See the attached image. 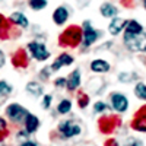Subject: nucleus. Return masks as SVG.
I'll return each instance as SVG.
<instances>
[{
	"label": "nucleus",
	"mask_w": 146,
	"mask_h": 146,
	"mask_svg": "<svg viewBox=\"0 0 146 146\" xmlns=\"http://www.w3.org/2000/svg\"><path fill=\"white\" fill-rule=\"evenodd\" d=\"M80 28H82V42H80L79 50L80 53H86L91 50L92 45H95L98 41L102 40L104 32L98 28H95L91 19H85L82 22Z\"/></svg>",
	"instance_id": "obj_1"
},
{
	"label": "nucleus",
	"mask_w": 146,
	"mask_h": 146,
	"mask_svg": "<svg viewBox=\"0 0 146 146\" xmlns=\"http://www.w3.org/2000/svg\"><path fill=\"white\" fill-rule=\"evenodd\" d=\"M82 42V28L69 25L58 36V45L64 48H79Z\"/></svg>",
	"instance_id": "obj_2"
},
{
	"label": "nucleus",
	"mask_w": 146,
	"mask_h": 146,
	"mask_svg": "<svg viewBox=\"0 0 146 146\" xmlns=\"http://www.w3.org/2000/svg\"><path fill=\"white\" fill-rule=\"evenodd\" d=\"M27 51L29 53V56L35 60V62H38V63H45L51 57V51L48 50L45 41L36 40V38L27 44Z\"/></svg>",
	"instance_id": "obj_3"
},
{
	"label": "nucleus",
	"mask_w": 146,
	"mask_h": 146,
	"mask_svg": "<svg viewBox=\"0 0 146 146\" xmlns=\"http://www.w3.org/2000/svg\"><path fill=\"white\" fill-rule=\"evenodd\" d=\"M123 45L130 53L146 54V31L139 35H130L123 32Z\"/></svg>",
	"instance_id": "obj_4"
},
{
	"label": "nucleus",
	"mask_w": 146,
	"mask_h": 146,
	"mask_svg": "<svg viewBox=\"0 0 146 146\" xmlns=\"http://www.w3.org/2000/svg\"><path fill=\"white\" fill-rule=\"evenodd\" d=\"M108 104L113 111H115L117 114H126L130 107L129 96L124 92H120V91H114L108 95Z\"/></svg>",
	"instance_id": "obj_5"
},
{
	"label": "nucleus",
	"mask_w": 146,
	"mask_h": 146,
	"mask_svg": "<svg viewBox=\"0 0 146 146\" xmlns=\"http://www.w3.org/2000/svg\"><path fill=\"white\" fill-rule=\"evenodd\" d=\"M57 133L62 139H73V137H78L82 133V127L75 120L67 118V120H62L58 123Z\"/></svg>",
	"instance_id": "obj_6"
},
{
	"label": "nucleus",
	"mask_w": 146,
	"mask_h": 146,
	"mask_svg": "<svg viewBox=\"0 0 146 146\" xmlns=\"http://www.w3.org/2000/svg\"><path fill=\"white\" fill-rule=\"evenodd\" d=\"M28 113H29L28 110L23 105H21L19 102H12V104L6 105V108H5L6 117L15 124L23 123V121H25V117L28 115Z\"/></svg>",
	"instance_id": "obj_7"
},
{
	"label": "nucleus",
	"mask_w": 146,
	"mask_h": 146,
	"mask_svg": "<svg viewBox=\"0 0 146 146\" xmlns=\"http://www.w3.org/2000/svg\"><path fill=\"white\" fill-rule=\"evenodd\" d=\"M70 16H72L70 7L67 5H58L53 10L51 19H53V23H54L56 27H64L66 23L70 21Z\"/></svg>",
	"instance_id": "obj_8"
},
{
	"label": "nucleus",
	"mask_w": 146,
	"mask_h": 146,
	"mask_svg": "<svg viewBox=\"0 0 146 146\" xmlns=\"http://www.w3.org/2000/svg\"><path fill=\"white\" fill-rule=\"evenodd\" d=\"M75 56H73L72 53L69 51H62L54 60H53V63H50V67L53 70V73H57L60 72L63 67H69L72 64H75Z\"/></svg>",
	"instance_id": "obj_9"
},
{
	"label": "nucleus",
	"mask_w": 146,
	"mask_h": 146,
	"mask_svg": "<svg viewBox=\"0 0 146 146\" xmlns=\"http://www.w3.org/2000/svg\"><path fill=\"white\" fill-rule=\"evenodd\" d=\"M113 66L111 63L105 58H101V57H96V58H92L89 62V70L92 75H98V76H104V75H108L111 72Z\"/></svg>",
	"instance_id": "obj_10"
},
{
	"label": "nucleus",
	"mask_w": 146,
	"mask_h": 146,
	"mask_svg": "<svg viewBox=\"0 0 146 146\" xmlns=\"http://www.w3.org/2000/svg\"><path fill=\"white\" fill-rule=\"evenodd\" d=\"M82 82H83V78H82L80 69L79 67L73 69L66 76V91L67 92H78L82 88Z\"/></svg>",
	"instance_id": "obj_11"
},
{
	"label": "nucleus",
	"mask_w": 146,
	"mask_h": 146,
	"mask_svg": "<svg viewBox=\"0 0 146 146\" xmlns=\"http://www.w3.org/2000/svg\"><path fill=\"white\" fill-rule=\"evenodd\" d=\"M126 22H127V19H126V18H121V16H115V18H113V19H110L108 25H107V32H108V35H111L113 38L121 35V34L124 32Z\"/></svg>",
	"instance_id": "obj_12"
},
{
	"label": "nucleus",
	"mask_w": 146,
	"mask_h": 146,
	"mask_svg": "<svg viewBox=\"0 0 146 146\" xmlns=\"http://www.w3.org/2000/svg\"><path fill=\"white\" fill-rule=\"evenodd\" d=\"M100 15L102 16V18H105V19H113V18H115V16H120V9H118V6L114 3V2H111V0H105V2H102L101 5H100Z\"/></svg>",
	"instance_id": "obj_13"
},
{
	"label": "nucleus",
	"mask_w": 146,
	"mask_h": 146,
	"mask_svg": "<svg viewBox=\"0 0 146 146\" xmlns=\"http://www.w3.org/2000/svg\"><path fill=\"white\" fill-rule=\"evenodd\" d=\"M131 129L139 133H146V105L139 108L131 120Z\"/></svg>",
	"instance_id": "obj_14"
},
{
	"label": "nucleus",
	"mask_w": 146,
	"mask_h": 146,
	"mask_svg": "<svg viewBox=\"0 0 146 146\" xmlns=\"http://www.w3.org/2000/svg\"><path fill=\"white\" fill-rule=\"evenodd\" d=\"M9 22L10 25H13L19 29H28L31 27V22L29 19L27 18V15L21 10H16V12H12L10 16H9Z\"/></svg>",
	"instance_id": "obj_15"
},
{
	"label": "nucleus",
	"mask_w": 146,
	"mask_h": 146,
	"mask_svg": "<svg viewBox=\"0 0 146 146\" xmlns=\"http://www.w3.org/2000/svg\"><path fill=\"white\" fill-rule=\"evenodd\" d=\"M105 88H107V80L98 75H94V78H91L86 85V89L89 92H92L94 95H101V92Z\"/></svg>",
	"instance_id": "obj_16"
},
{
	"label": "nucleus",
	"mask_w": 146,
	"mask_h": 146,
	"mask_svg": "<svg viewBox=\"0 0 146 146\" xmlns=\"http://www.w3.org/2000/svg\"><path fill=\"white\" fill-rule=\"evenodd\" d=\"M25 91H27V94L29 96L38 100V98H41V96L44 95V85L40 80H29L25 85Z\"/></svg>",
	"instance_id": "obj_17"
},
{
	"label": "nucleus",
	"mask_w": 146,
	"mask_h": 146,
	"mask_svg": "<svg viewBox=\"0 0 146 146\" xmlns=\"http://www.w3.org/2000/svg\"><path fill=\"white\" fill-rule=\"evenodd\" d=\"M140 80V75L135 70H121L117 73V82L118 83H133V82H139Z\"/></svg>",
	"instance_id": "obj_18"
},
{
	"label": "nucleus",
	"mask_w": 146,
	"mask_h": 146,
	"mask_svg": "<svg viewBox=\"0 0 146 146\" xmlns=\"http://www.w3.org/2000/svg\"><path fill=\"white\" fill-rule=\"evenodd\" d=\"M145 32V27L142 25V22L131 18V19H127L126 22V28H124V34H130V35H139Z\"/></svg>",
	"instance_id": "obj_19"
},
{
	"label": "nucleus",
	"mask_w": 146,
	"mask_h": 146,
	"mask_svg": "<svg viewBox=\"0 0 146 146\" xmlns=\"http://www.w3.org/2000/svg\"><path fill=\"white\" fill-rule=\"evenodd\" d=\"M40 124H41L40 118L36 117L35 114H32V113H28V115L25 117V121H23L25 130L29 133V135H34V133L40 129Z\"/></svg>",
	"instance_id": "obj_20"
},
{
	"label": "nucleus",
	"mask_w": 146,
	"mask_h": 146,
	"mask_svg": "<svg viewBox=\"0 0 146 146\" xmlns=\"http://www.w3.org/2000/svg\"><path fill=\"white\" fill-rule=\"evenodd\" d=\"M72 108H73V102L70 98H62L58 101V104L56 105V113L58 115H67L72 113Z\"/></svg>",
	"instance_id": "obj_21"
},
{
	"label": "nucleus",
	"mask_w": 146,
	"mask_h": 146,
	"mask_svg": "<svg viewBox=\"0 0 146 146\" xmlns=\"http://www.w3.org/2000/svg\"><path fill=\"white\" fill-rule=\"evenodd\" d=\"M76 104L80 110H85L89 104H91V96L88 92H85V91H78L76 92Z\"/></svg>",
	"instance_id": "obj_22"
},
{
	"label": "nucleus",
	"mask_w": 146,
	"mask_h": 146,
	"mask_svg": "<svg viewBox=\"0 0 146 146\" xmlns=\"http://www.w3.org/2000/svg\"><path fill=\"white\" fill-rule=\"evenodd\" d=\"M133 94H135V96L142 101V102H146V83L139 80L135 83V88H133Z\"/></svg>",
	"instance_id": "obj_23"
},
{
	"label": "nucleus",
	"mask_w": 146,
	"mask_h": 146,
	"mask_svg": "<svg viewBox=\"0 0 146 146\" xmlns=\"http://www.w3.org/2000/svg\"><path fill=\"white\" fill-rule=\"evenodd\" d=\"M29 57L27 56V53H25V50H19L16 54H15V57H13V64L16 66V67H27L28 66V60Z\"/></svg>",
	"instance_id": "obj_24"
},
{
	"label": "nucleus",
	"mask_w": 146,
	"mask_h": 146,
	"mask_svg": "<svg viewBox=\"0 0 146 146\" xmlns=\"http://www.w3.org/2000/svg\"><path fill=\"white\" fill-rule=\"evenodd\" d=\"M110 110H111L110 104L105 102V101H102V100H98V101H95V102L92 104V111H94V114L102 115V114H105L107 111H110Z\"/></svg>",
	"instance_id": "obj_25"
},
{
	"label": "nucleus",
	"mask_w": 146,
	"mask_h": 146,
	"mask_svg": "<svg viewBox=\"0 0 146 146\" xmlns=\"http://www.w3.org/2000/svg\"><path fill=\"white\" fill-rule=\"evenodd\" d=\"M13 92V86L5 79L0 80V100H6L7 96Z\"/></svg>",
	"instance_id": "obj_26"
},
{
	"label": "nucleus",
	"mask_w": 146,
	"mask_h": 146,
	"mask_svg": "<svg viewBox=\"0 0 146 146\" xmlns=\"http://www.w3.org/2000/svg\"><path fill=\"white\" fill-rule=\"evenodd\" d=\"M28 6L34 12H41L48 6V0H28Z\"/></svg>",
	"instance_id": "obj_27"
},
{
	"label": "nucleus",
	"mask_w": 146,
	"mask_h": 146,
	"mask_svg": "<svg viewBox=\"0 0 146 146\" xmlns=\"http://www.w3.org/2000/svg\"><path fill=\"white\" fill-rule=\"evenodd\" d=\"M38 80L40 82H48L51 79V76H53V70H51V67H50V64L48 66H44L40 72H38Z\"/></svg>",
	"instance_id": "obj_28"
},
{
	"label": "nucleus",
	"mask_w": 146,
	"mask_h": 146,
	"mask_svg": "<svg viewBox=\"0 0 146 146\" xmlns=\"http://www.w3.org/2000/svg\"><path fill=\"white\" fill-rule=\"evenodd\" d=\"M53 101H54V95L53 94H44L41 96V107L44 110H50L53 107Z\"/></svg>",
	"instance_id": "obj_29"
},
{
	"label": "nucleus",
	"mask_w": 146,
	"mask_h": 146,
	"mask_svg": "<svg viewBox=\"0 0 146 146\" xmlns=\"http://www.w3.org/2000/svg\"><path fill=\"white\" fill-rule=\"evenodd\" d=\"M53 85L56 89H66V76H57L53 80Z\"/></svg>",
	"instance_id": "obj_30"
},
{
	"label": "nucleus",
	"mask_w": 146,
	"mask_h": 146,
	"mask_svg": "<svg viewBox=\"0 0 146 146\" xmlns=\"http://www.w3.org/2000/svg\"><path fill=\"white\" fill-rule=\"evenodd\" d=\"M5 136H7V121L6 118L0 117V140H3Z\"/></svg>",
	"instance_id": "obj_31"
},
{
	"label": "nucleus",
	"mask_w": 146,
	"mask_h": 146,
	"mask_svg": "<svg viewBox=\"0 0 146 146\" xmlns=\"http://www.w3.org/2000/svg\"><path fill=\"white\" fill-rule=\"evenodd\" d=\"M143 145V142L140 140V139H136V137H127L124 142H123V145L121 146H142Z\"/></svg>",
	"instance_id": "obj_32"
},
{
	"label": "nucleus",
	"mask_w": 146,
	"mask_h": 146,
	"mask_svg": "<svg viewBox=\"0 0 146 146\" xmlns=\"http://www.w3.org/2000/svg\"><path fill=\"white\" fill-rule=\"evenodd\" d=\"M29 133L25 130V129H23V130H21V131H18V135H16V140L18 142H27V140H29Z\"/></svg>",
	"instance_id": "obj_33"
},
{
	"label": "nucleus",
	"mask_w": 146,
	"mask_h": 146,
	"mask_svg": "<svg viewBox=\"0 0 146 146\" xmlns=\"http://www.w3.org/2000/svg\"><path fill=\"white\" fill-rule=\"evenodd\" d=\"M9 27H10V23H7V19H5L3 15H0V38H2V34H3L5 29L9 31V29H7Z\"/></svg>",
	"instance_id": "obj_34"
},
{
	"label": "nucleus",
	"mask_w": 146,
	"mask_h": 146,
	"mask_svg": "<svg viewBox=\"0 0 146 146\" xmlns=\"http://www.w3.org/2000/svg\"><path fill=\"white\" fill-rule=\"evenodd\" d=\"M113 45H114V42H113L111 40H110V41H105L104 44H101L98 50H100V51H104V50H110V48H111Z\"/></svg>",
	"instance_id": "obj_35"
},
{
	"label": "nucleus",
	"mask_w": 146,
	"mask_h": 146,
	"mask_svg": "<svg viewBox=\"0 0 146 146\" xmlns=\"http://www.w3.org/2000/svg\"><path fill=\"white\" fill-rule=\"evenodd\" d=\"M19 146H40V143L38 142H35V140H27V142H22Z\"/></svg>",
	"instance_id": "obj_36"
},
{
	"label": "nucleus",
	"mask_w": 146,
	"mask_h": 146,
	"mask_svg": "<svg viewBox=\"0 0 146 146\" xmlns=\"http://www.w3.org/2000/svg\"><path fill=\"white\" fill-rule=\"evenodd\" d=\"M6 64V54L3 50H0V67H3Z\"/></svg>",
	"instance_id": "obj_37"
},
{
	"label": "nucleus",
	"mask_w": 146,
	"mask_h": 146,
	"mask_svg": "<svg viewBox=\"0 0 146 146\" xmlns=\"http://www.w3.org/2000/svg\"><path fill=\"white\" fill-rule=\"evenodd\" d=\"M140 3H142V7H143L145 12H146V0H140Z\"/></svg>",
	"instance_id": "obj_38"
},
{
	"label": "nucleus",
	"mask_w": 146,
	"mask_h": 146,
	"mask_svg": "<svg viewBox=\"0 0 146 146\" xmlns=\"http://www.w3.org/2000/svg\"><path fill=\"white\" fill-rule=\"evenodd\" d=\"M0 146H6V143H5L3 140H0Z\"/></svg>",
	"instance_id": "obj_39"
},
{
	"label": "nucleus",
	"mask_w": 146,
	"mask_h": 146,
	"mask_svg": "<svg viewBox=\"0 0 146 146\" xmlns=\"http://www.w3.org/2000/svg\"><path fill=\"white\" fill-rule=\"evenodd\" d=\"M121 2H123V0H121Z\"/></svg>",
	"instance_id": "obj_40"
}]
</instances>
